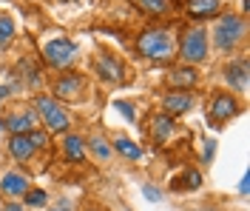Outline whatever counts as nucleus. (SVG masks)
<instances>
[{"label":"nucleus","mask_w":250,"mask_h":211,"mask_svg":"<svg viewBox=\"0 0 250 211\" xmlns=\"http://www.w3.org/2000/svg\"><path fill=\"white\" fill-rule=\"evenodd\" d=\"M137 51L148 60H156V63H168L173 54H176V40H173V32L168 26H151L137 37Z\"/></svg>","instance_id":"f257e3e1"},{"label":"nucleus","mask_w":250,"mask_h":211,"mask_svg":"<svg viewBox=\"0 0 250 211\" xmlns=\"http://www.w3.org/2000/svg\"><path fill=\"white\" fill-rule=\"evenodd\" d=\"M245 34H248V23H245V17L228 12V15H219V20L213 23L210 43H213V49L216 51L230 54V51L239 49V43L245 40Z\"/></svg>","instance_id":"f03ea898"},{"label":"nucleus","mask_w":250,"mask_h":211,"mask_svg":"<svg viewBox=\"0 0 250 211\" xmlns=\"http://www.w3.org/2000/svg\"><path fill=\"white\" fill-rule=\"evenodd\" d=\"M176 54L182 57L185 66H196L208 60L210 54V40H208V29L205 26H185L179 34V49Z\"/></svg>","instance_id":"7ed1b4c3"},{"label":"nucleus","mask_w":250,"mask_h":211,"mask_svg":"<svg viewBox=\"0 0 250 211\" xmlns=\"http://www.w3.org/2000/svg\"><path fill=\"white\" fill-rule=\"evenodd\" d=\"M31 109L37 114V120L46 126L48 134H65L68 126H71V114L62 109V103H57V100L48 97V94H37Z\"/></svg>","instance_id":"20e7f679"},{"label":"nucleus","mask_w":250,"mask_h":211,"mask_svg":"<svg viewBox=\"0 0 250 211\" xmlns=\"http://www.w3.org/2000/svg\"><path fill=\"white\" fill-rule=\"evenodd\" d=\"M242 114V103L236 100L233 92H213L208 103V123L213 129H222L228 120H233Z\"/></svg>","instance_id":"39448f33"},{"label":"nucleus","mask_w":250,"mask_h":211,"mask_svg":"<svg viewBox=\"0 0 250 211\" xmlns=\"http://www.w3.org/2000/svg\"><path fill=\"white\" fill-rule=\"evenodd\" d=\"M80 51L77 43H71L68 37H51L43 43V60H46L51 69H71L77 63Z\"/></svg>","instance_id":"423d86ee"},{"label":"nucleus","mask_w":250,"mask_h":211,"mask_svg":"<svg viewBox=\"0 0 250 211\" xmlns=\"http://www.w3.org/2000/svg\"><path fill=\"white\" fill-rule=\"evenodd\" d=\"M94 74L103 83H111V86L128 83V69H125V63L114 54V51H105V49L94 57Z\"/></svg>","instance_id":"0eeeda50"},{"label":"nucleus","mask_w":250,"mask_h":211,"mask_svg":"<svg viewBox=\"0 0 250 211\" xmlns=\"http://www.w3.org/2000/svg\"><path fill=\"white\" fill-rule=\"evenodd\" d=\"M85 89H88L85 74L65 71V74H60L57 83H54V100H57V103H77V100L85 97Z\"/></svg>","instance_id":"6e6552de"},{"label":"nucleus","mask_w":250,"mask_h":211,"mask_svg":"<svg viewBox=\"0 0 250 211\" xmlns=\"http://www.w3.org/2000/svg\"><path fill=\"white\" fill-rule=\"evenodd\" d=\"M31 188V180L20 168H6L0 174V197L6 200H23V194Z\"/></svg>","instance_id":"1a4fd4ad"},{"label":"nucleus","mask_w":250,"mask_h":211,"mask_svg":"<svg viewBox=\"0 0 250 211\" xmlns=\"http://www.w3.org/2000/svg\"><path fill=\"white\" fill-rule=\"evenodd\" d=\"M37 114H34V109H29V106H17L15 112H9L6 117H3V126H6V131L9 134H29V131L37 129Z\"/></svg>","instance_id":"9d476101"},{"label":"nucleus","mask_w":250,"mask_h":211,"mask_svg":"<svg viewBox=\"0 0 250 211\" xmlns=\"http://www.w3.org/2000/svg\"><path fill=\"white\" fill-rule=\"evenodd\" d=\"M222 77L230 86L233 94H245L248 92V57L242 54L239 60H230V63L222 66Z\"/></svg>","instance_id":"9b49d317"},{"label":"nucleus","mask_w":250,"mask_h":211,"mask_svg":"<svg viewBox=\"0 0 250 211\" xmlns=\"http://www.w3.org/2000/svg\"><path fill=\"white\" fill-rule=\"evenodd\" d=\"M193 106H196V94L193 92H165L162 94V112L168 117L188 114Z\"/></svg>","instance_id":"f8f14e48"},{"label":"nucleus","mask_w":250,"mask_h":211,"mask_svg":"<svg viewBox=\"0 0 250 211\" xmlns=\"http://www.w3.org/2000/svg\"><path fill=\"white\" fill-rule=\"evenodd\" d=\"M196 80H199V74H196L193 66H176L165 77V83L171 86V92H190L196 86Z\"/></svg>","instance_id":"ddd939ff"},{"label":"nucleus","mask_w":250,"mask_h":211,"mask_svg":"<svg viewBox=\"0 0 250 211\" xmlns=\"http://www.w3.org/2000/svg\"><path fill=\"white\" fill-rule=\"evenodd\" d=\"M37 151H40V148L31 143L29 134H12V137H9V154H12L17 163H31Z\"/></svg>","instance_id":"4468645a"},{"label":"nucleus","mask_w":250,"mask_h":211,"mask_svg":"<svg viewBox=\"0 0 250 211\" xmlns=\"http://www.w3.org/2000/svg\"><path fill=\"white\" fill-rule=\"evenodd\" d=\"M173 131H176V123H173V117H168L165 112H159V114L151 117L148 134H151L154 143H168V140L173 137Z\"/></svg>","instance_id":"2eb2a0df"},{"label":"nucleus","mask_w":250,"mask_h":211,"mask_svg":"<svg viewBox=\"0 0 250 211\" xmlns=\"http://www.w3.org/2000/svg\"><path fill=\"white\" fill-rule=\"evenodd\" d=\"M85 151H88L97 163H103V165H108V163L114 160V148H111V143L100 134V131L91 134V137L85 140Z\"/></svg>","instance_id":"dca6fc26"},{"label":"nucleus","mask_w":250,"mask_h":211,"mask_svg":"<svg viewBox=\"0 0 250 211\" xmlns=\"http://www.w3.org/2000/svg\"><path fill=\"white\" fill-rule=\"evenodd\" d=\"M108 143H111V148H114L117 154H123L125 160H142V146L134 143L128 134H114Z\"/></svg>","instance_id":"f3484780"},{"label":"nucleus","mask_w":250,"mask_h":211,"mask_svg":"<svg viewBox=\"0 0 250 211\" xmlns=\"http://www.w3.org/2000/svg\"><path fill=\"white\" fill-rule=\"evenodd\" d=\"M222 12V0H188V15L208 20V17H216Z\"/></svg>","instance_id":"a211bd4d"},{"label":"nucleus","mask_w":250,"mask_h":211,"mask_svg":"<svg viewBox=\"0 0 250 211\" xmlns=\"http://www.w3.org/2000/svg\"><path fill=\"white\" fill-rule=\"evenodd\" d=\"M62 154H65V160H71V163H83L85 160V140L80 134H68L65 131V137H62Z\"/></svg>","instance_id":"6ab92c4d"},{"label":"nucleus","mask_w":250,"mask_h":211,"mask_svg":"<svg viewBox=\"0 0 250 211\" xmlns=\"http://www.w3.org/2000/svg\"><path fill=\"white\" fill-rule=\"evenodd\" d=\"M137 6H140L145 15H154V17H162V15H168L173 9V3L171 0H134Z\"/></svg>","instance_id":"aec40b11"},{"label":"nucleus","mask_w":250,"mask_h":211,"mask_svg":"<svg viewBox=\"0 0 250 211\" xmlns=\"http://www.w3.org/2000/svg\"><path fill=\"white\" fill-rule=\"evenodd\" d=\"M12 37H15V23H12V17H9V15H0V51L9 49Z\"/></svg>","instance_id":"412c9836"},{"label":"nucleus","mask_w":250,"mask_h":211,"mask_svg":"<svg viewBox=\"0 0 250 211\" xmlns=\"http://www.w3.org/2000/svg\"><path fill=\"white\" fill-rule=\"evenodd\" d=\"M48 194L43 191V188H29L26 194H23V206L26 209H40V206H46Z\"/></svg>","instance_id":"4be33fe9"},{"label":"nucleus","mask_w":250,"mask_h":211,"mask_svg":"<svg viewBox=\"0 0 250 211\" xmlns=\"http://www.w3.org/2000/svg\"><path fill=\"white\" fill-rule=\"evenodd\" d=\"M176 186H179V188H176V191H196V188H202V174H199V171H193V168H190V171H188V174H182V180H179V183H176Z\"/></svg>","instance_id":"5701e85b"},{"label":"nucleus","mask_w":250,"mask_h":211,"mask_svg":"<svg viewBox=\"0 0 250 211\" xmlns=\"http://www.w3.org/2000/svg\"><path fill=\"white\" fill-rule=\"evenodd\" d=\"M114 109L123 114L128 123H137V112H134V106H131V103H125V100H117V103H114Z\"/></svg>","instance_id":"b1692460"},{"label":"nucleus","mask_w":250,"mask_h":211,"mask_svg":"<svg viewBox=\"0 0 250 211\" xmlns=\"http://www.w3.org/2000/svg\"><path fill=\"white\" fill-rule=\"evenodd\" d=\"M142 194H145V200H151V203H159V200H162V191H159L156 186H151V183L142 186Z\"/></svg>","instance_id":"393cba45"},{"label":"nucleus","mask_w":250,"mask_h":211,"mask_svg":"<svg viewBox=\"0 0 250 211\" xmlns=\"http://www.w3.org/2000/svg\"><path fill=\"white\" fill-rule=\"evenodd\" d=\"M213 151H216V140H208V143H205V163H210L213 160Z\"/></svg>","instance_id":"a878e982"},{"label":"nucleus","mask_w":250,"mask_h":211,"mask_svg":"<svg viewBox=\"0 0 250 211\" xmlns=\"http://www.w3.org/2000/svg\"><path fill=\"white\" fill-rule=\"evenodd\" d=\"M3 211H26V206L17 200H9V203H3Z\"/></svg>","instance_id":"bb28decb"},{"label":"nucleus","mask_w":250,"mask_h":211,"mask_svg":"<svg viewBox=\"0 0 250 211\" xmlns=\"http://www.w3.org/2000/svg\"><path fill=\"white\" fill-rule=\"evenodd\" d=\"M46 211H74V206H71V203H57V206H51V209H46Z\"/></svg>","instance_id":"cd10ccee"},{"label":"nucleus","mask_w":250,"mask_h":211,"mask_svg":"<svg viewBox=\"0 0 250 211\" xmlns=\"http://www.w3.org/2000/svg\"><path fill=\"white\" fill-rule=\"evenodd\" d=\"M239 194H242V197L248 194V174H245V177H242V183H239Z\"/></svg>","instance_id":"c85d7f7f"},{"label":"nucleus","mask_w":250,"mask_h":211,"mask_svg":"<svg viewBox=\"0 0 250 211\" xmlns=\"http://www.w3.org/2000/svg\"><path fill=\"white\" fill-rule=\"evenodd\" d=\"M3 129H6V126H3V117H0V131H3Z\"/></svg>","instance_id":"c756f323"},{"label":"nucleus","mask_w":250,"mask_h":211,"mask_svg":"<svg viewBox=\"0 0 250 211\" xmlns=\"http://www.w3.org/2000/svg\"><path fill=\"white\" fill-rule=\"evenodd\" d=\"M85 211H100V209H85Z\"/></svg>","instance_id":"7c9ffc66"},{"label":"nucleus","mask_w":250,"mask_h":211,"mask_svg":"<svg viewBox=\"0 0 250 211\" xmlns=\"http://www.w3.org/2000/svg\"><path fill=\"white\" fill-rule=\"evenodd\" d=\"M0 211H3V200H0Z\"/></svg>","instance_id":"2f4dec72"},{"label":"nucleus","mask_w":250,"mask_h":211,"mask_svg":"<svg viewBox=\"0 0 250 211\" xmlns=\"http://www.w3.org/2000/svg\"><path fill=\"white\" fill-rule=\"evenodd\" d=\"M62 3H68V0H62Z\"/></svg>","instance_id":"473e14b6"}]
</instances>
